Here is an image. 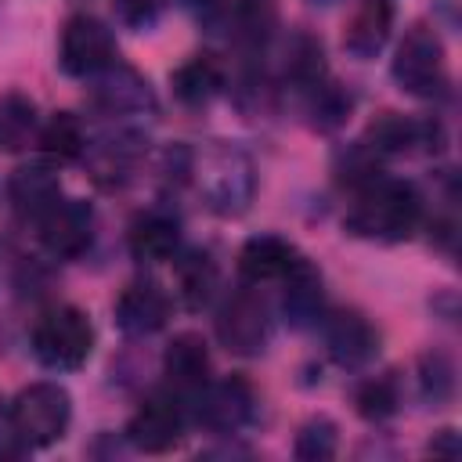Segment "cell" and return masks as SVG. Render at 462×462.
<instances>
[{
    "mask_svg": "<svg viewBox=\"0 0 462 462\" xmlns=\"http://www.w3.org/2000/svg\"><path fill=\"white\" fill-rule=\"evenodd\" d=\"M177 159H180V173L195 184L206 209H213L217 217H242L249 209L256 195V170L242 148L209 141L199 152L180 148Z\"/></svg>",
    "mask_w": 462,
    "mask_h": 462,
    "instance_id": "obj_1",
    "label": "cell"
},
{
    "mask_svg": "<svg viewBox=\"0 0 462 462\" xmlns=\"http://www.w3.org/2000/svg\"><path fill=\"white\" fill-rule=\"evenodd\" d=\"M422 220V199L415 184L397 177H372L354 188V202L343 217V227L354 238L368 242H404L415 235Z\"/></svg>",
    "mask_w": 462,
    "mask_h": 462,
    "instance_id": "obj_2",
    "label": "cell"
},
{
    "mask_svg": "<svg viewBox=\"0 0 462 462\" xmlns=\"http://www.w3.org/2000/svg\"><path fill=\"white\" fill-rule=\"evenodd\" d=\"M29 346H32V354H36V361L43 368H51V372H76L79 365H87V357L94 350L90 314L72 307V303L43 310L36 318V325H32Z\"/></svg>",
    "mask_w": 462,
    "mask_h": 462,
    "instance_id": "obj_3",
    "label": "cell"
},
{
    "mask_svg": "<svg viewBox=\"0 0 462 462\" xmlns=\"http://www.w3.org/2000/svg\"><path fill=\"white\" fill-rule=\"evenodd\" d=\"M397 87L411 97H444L451 79H448V61H444V43L430 25H411L393 54L390 65Z\"/></svg>",
    "mask_w": 462,
    "mask_h": 462,
    "instance_id": "obj_4",
    "label": "cell"
},
{
    "mask_svg": "<svg viewBox=\"0 0 462 462\" xmlns=\"http://www.w3.org/2000/svg\"><path fill=\"white\" fill-rule=\"evenodd\" d=\"M7 415L29 448H47L65 437L72 419V397L58 383H29L14 393Z\"/></svg>",
    "mask_w": 462,
    "mask_h": 462,
    "instance_id": "obj_5",
    "label": "cell"
},
{
    "mask_svg": "<svg viewBox=\"0 0 462 462\" xmlns=\"http://www.w3.org/2000/svg\"><path fill=\"white\" fill-rule=\"evenodd\" d=\"M116 36L112 29L94 18V14H72L61 29V43H58V65L65 76L76 79H94L97 72H105L108 65H116Z\"/></svg>",
    "mask_w": 462,
    "mask_h": 462,
    "instance_id": "obj_6",
    "label": "cell"
},
{
    "mask_svg": "<svg viewBox=\"0 0 462 462\" xmlns=\"http://www.w3.org/2000/svg\"><path fill=\"white\" fill-rule=\"evenodd\" d=\"M256 411V393L242 375H227V379H206L195 390V422L209 433H238L249 426Z\"/></svg>",
    "mask_w": 462,
    "mask_h": 462,
    "instance_id": "obj_7",
    "label": "cell"
},
{
    "mask_svg": "<svg viewBox=\"0 0 462 462\" xmlns=\"http://www.w3.org/2000/svg\"><path fill=\"white\" fill-rule=\"evenodd\" d=\"M217 339L231 354L256 357L271 339V314L263 296L253 289H235L217 310Z\"/></svg>",
    "mask_w": 462,
    "mask_h": 462,
    "instance_id": "obj_8",
    "label": "cell"
},
{
    "mask_svg": "<svg viewBox=\"0 0 462 462\" xmlns=\"http://www.w3.org/2000/svg\"><path fill=\"white\" fill-rule=\"evenodd\" d=\"M184 437V404L170 390H152L126 422V440L144 455H162Z\"/></svg>",
    "mask_w": 462,
    "mask_h": 462,
    "instance_id": "obj_9",
    "label": "cell"
},
{
    "mask_svg": "<svg viewBox=\"0 0 462 462\" xmlns=\"http://www.w3.org/2000/svg\"><path fill=\"white\" fill-rule=\"evenodd\" d=\"M36 238L54 260H79L94 238V209L83 199H58L40 220Z\"/></svg>",
    "mask_w": 462,
    "mask_h": 462,
    "instance_id": "obj_10",
    "label": "cell"
},
{
    "mask_svg": "<svg viewBox=\"0 0 462 462\" xmlns=\"http://www.w3.org/2000/svg\"><path fill=\"white\" fill-rule=\"evenodd\" d=\"M144 148H148V137L141 130H130V126H119L116 134H105L97 141H87L83 148V162L90 170V177L105 188H119L123 180L134 177L137 162L144 159Z\"/></svg>",
    "mask_w": 462,
    "mask_h": 462,
    "instance_id": "obj_11",
    "label": "cell"
},
{
    "mask_svg": "<svg viewBox=\"0 0 462 462\" xmlns=\"http://www.w3.org/2000/svg\"><path fill=\"white\" fill-rule=\"evenodd\" d=\"M321 328H325V346L328 357L339 368H365L375 361L379 354V332L372 328V321L357 310H332L321 314Z\"/></svg>",
    "mask_w": 462,
    "mask_h": 462,
    "instance_id": "obj_12",
    "label": "cell"
},
{
    "mask_svg": "<svg viewBox=\"0 0 462 462\" xmlns=\"http://www.w3.org/2000/svg\"><path fill=\"white\" fill-rule=\"evenodd\" d=\"M90 105L105 116H141V112H155V94L141 72L116 61L94 76Z\"/></svg>",
    "mask_w": 462,
    "mask_h": 462,
    "instance_id": "obj_13",
    "label": "cell"
},
{
    "mask_svg": "<svg viewBox=\"0 0 462 462\" xmlns=\"http://www.w3.org/2000/svg\"><path fill=\"white\" fill-rule=\"evenodd\" d=\"M361 144L372 155H408L415 148L433 152L440 144V126L433 119H411V116H397V112H383L368 123Z\"/></svg>",
    "mask_w": 462,
    "mask_h": 462,
    "instance_id": "obj_14",
    "label": "cell"
},
{
    "mask_svg": "<svg viewBox=\"0 0 462 462\" xmlns=\"http://www.w3.org/2000/svg\"><path fill=\"white\" fill-rule=\"evenodd\" d=\"M170 296L155 285V282H130L119 296H116V325L130 336H152L170 321Z\"/></svg>",
    "mask_w": 462,
    "mask_h": 462,
    "instance_id": "obj_15",
    "label": "cell"
},
{
    "mask_svg": "<svg viewBox=\"0 0 462 462\" xmlns=\"http://www.w3.org/2000/svg\"><path fill=\"white\" fill-rule=\"evenodd\" d=\"M300 249L282 238V235H253L245 238V245L238 249V271L245 282L263 285V282H282L296 263H300Z\"/></svg>",
    "mask_w": 462,
    "mask_h": 462,
    "instance_id": "obj_16",
    "label": "cell"
},
{
    "mask_svg": "<svg viewBox=\"0 0 462 462\" xmlns=\"http://www.w3.org/2000/svg\"><path fill=\"white\" fill-rule=\"evenodd\" d=\"M7 199L14 206L18 217L25 220H40L58 199H61V180L51 166L43 162H29V166H18L7 180Z\"/></svg>",
    "mask_w": 462,
    "mask_h": 462,
    "instance_id": "obj_17",
    "label": "cell"
},
{
    "mask_svg": "<svg viewBox=\"0 0 462 462\" xmlns=\"http://www.w3.org/2000/svg\"><path fill=\"white\" fill-rule=\"evenodd\" d=\"M285 292H282V314L292 328H307L318 325L325 314V289H321V274L318 267L303 256L285 278Z\"/></svg>",
    "mask_w": 462,
    "mask_h": 462,
    "instance_id": "obj_18",
    "label": "cell"
},
{
    "mask_svg": "<svg viewBox=\"0 0 462 462\" xmlns=\"http://www.w3.org/2000/svg\"><path fill=\"white\" fill-rule=\"evenodd\" d=\"M390 29H393V7H390V0H361L354 7V14L346 18L343 47L354 58L368 61V58H375L386 47Z\"/></svg>",
    "mask_w": 462,
    "mask_h": 462,
    "instance_id": "obj_19",
    "label": "cell"
},
{
    "mask_svg": "<svg viewBox=\"0 0 462 462\" xmlns=\"http://www.w3.org/2000/svg\"><path fill=\"white\" fill-rule=\"evenodd\" d=\"M126 245H130V256L141 263H166L180 249V224L170 213L152 209L130 224Z\"/></svg>",
    "mask_w": 462,
    "mask_h": 462,
    "instance_id": "obj_20",
    "label": "cell"
},
{
    "mask_svg": "<svg viewBox=\"0 0 462 462\" xmlns=\"http://www.w3.org/2000/svg\"><path fill=\"white\" fill-rule=\"evenodd\" d=\"M162 375L180 390H199L209 379V346L199 332H177L162 350Z\"/></svg>",
    "mask_w": 462,
    "mask_h": 462,
    "instance_id": "obj_21",
    "label": "cell"
},
{
    "mask_svg": "<svg viewBox=\"0 0 462 462\" xmlns=\"http://www.w3.org/2000/svg\"><path fill=\"white\" fill-rule=\"evenodd\" d=\"M206 25L217 32L235 36H260L271 25V4L267 0H195Z\"/></svg>",
    "mask_w": 462,
    "mask_h": 462,
    "instance_id": "obj_22",
    "label": "cell"
},
{
    "mask_svg": "<svg viewBox=\"0 0 462 462\" xmlns=\"http://www.w3.org/2000/svg\"><path fill=\"white\" fill-rule=\"evenodd\" d=\"M170 83H173V94H177L180 105L202 108V105H209L224 90V69L209 54H195L184 65L173 69Z\"/></svg>",
    "mask_w": 462,
    "mask_h": 462,
    "instance_id": "obj_23",
    "label": "cell"
},
{
    "mask_svg": "<svg viewBox=\"0 0 462 462\" xmlns=\"http://www.w3.org/2000/svg\"><path fill=\"white\" fill-rule=\"evenodd\" d=\"M217 282H220V274H217V263L209 253L191 249L177 260V285H180V300L188 310H202L213 300Z\"/></svg>",
    "mask_w": 462,
    "mask_h": 462,
    "instance_id": "obj_24",
    "label": "cell"
},
{
    "mask_svg": "<svg viewBox=\"0 0 462 462\" xmlns=\"http://www.w3.org/2000/svg\"><path fill=\"white\" fill-rule=\"evenodd\" d=\"M40 152L47 155V159H58V162H72V159H79L83 155V148H87V130H83V123H79V116H72V112H54L43 126H40Z\"/></svg>",
    "mask_w": 462,
    "mask_h": 462,
    "instance_id": "obj_25",
    "label": "cell"
},
{
    "mask_svg": "<svg viewBox=\"0 0 462 462\" xmlns=\"http://www.w3.org/2000/svg\"><path fill=\"white\" fill-rule=\"evenodd\" d=\"M32 130H36L32 101L22 97V94H4L0 97V148H7V152L25 148Z\"/></svg>",
    "mask_w": 462,
    "mask_h": 462,
    "instance_id": "obj_26",
    "label": "cell"
},
{
    "mask_svg": "<svg viewBox=\"0 0 462 462\" xmlns=\"http://www.w3.org/2000/svg\"><path fill=\"white\" fill-rule=\"evenodd\" d=\"M354 404H357V415L368 419V422L390 419V415L397 411V404H401L397 379H393V375H368L365 383H357Z\"/></svg>",
    "mask_w": 462,
    "mask_h": 462,
    "instance_id": "obj_27",
    "label": "cell"
},
{
    "mask_svg": "<svg viewBox=\"0 0 462 462\" xmlns=\"http://www.w3.org/2000/svg\"><path fill=\"white\" fill-rule=\"evenodd\" d=\"M336 448H339V430H336V422L325 419V415H314V419H307V422L300 426L292 451H296L300 462H325V458L336 455Z\"/></svg>",
    "mask_w": 462,
    "mask_h": 462,
    "instance_id": "obj_28",
    "label": "cell"
},
{
    "mask_svg": "<svg viewBox=\"0 0 462 462\" xmlns=\"http://www.w3.org/2000/svg\"><path fill=\"white\" fill-rule=\"evenodd\" d=\"M419 390L430 404H444L451 393H455V365L448 354L440 350H430L422 354L419 361Z\"/></svg>",
    "mask_w": 462,
    "mask_h": 462,
    "instance_id": "obj_29",
    "label": "cell"
},
{
    "mask_svg": "<svg viewBox=\"0 0 462 462\" xmlns=\"http://www.w3.org/2000/svg\"><path fill=\"white\" fill-rule=\"evenodd\" d=\"M166 4L170 0H112V7H116V18L126 25V29H152L159 18H162V11H166Z\"/></svg>",
    "mask_w": 462,
    "mask_h": 462,
    "instance_id": "obj_30",
    "label": "cell"
},
{
    "mask_svg": "<svg viewBox=\"0 0 462 462\" xmlns=\"http://www.w3.org/2000/svg\"><path fill=\"white\" fill-rule=\"evenodd\" d=\"M29 444L18 437V430H14V422H11V415L4 411L0 415V458H11V455H22Z\"/></svg>",
    "mask_w": 462,
    "mask_h": 462,
    "instance_id": "obj_31",
    "label": "cell"
},
{
    "mask_svg": "<svg viewBox=\"0 0 462 462\" xmlns=\"http://www.w3.org/2000/svg\"><path fill=\"white\" fill-rule=\"evenodd\" d=\"M430 451H433V455H448V458H455V455H458V437H455V430H440V437L430 444Z\"/></svg>",
    "mask_w": 462,
    "mask_h": 462,
    "instance_id": "obj_32",
    "label": "cell"
},
{
    "mask_svg": "<svg viewBox=\"0 0 462 462\" xmlns=\"http://www.w3.org/2000/svg\"><path fill=\"white\" fill-rule=\"evenodd\" d=\"M437 11H440V18H444L448 29L458 25V0H437Z\"/></svg>",
    "mask_w": 462,
    "mask_h": 462,
    "instance_id": "obj_33",
    "label": "cell"
},
{
    "mask_svg": "<svg viewBox=\"0 0 462 462\" xmlns=\"http://www.w3.org/2000/svg\"><path fill=\"white\" fill-rule=\"evenodd\" d=\"M314 4H328V0H314Z\"/></svg>",
    "mask_w": 462,
    "mask_h": 462,
    "instance_id": "obj_34",
    "label": "cell"
},
{
    "mask_svg": "<svg viewBox=\"0 0 462 462\" xmlns=\"http://www.w3.org/2000/svg\"><path fill=\"white\" fill-rule=\"evenodd\" d=\"M191 4H195V0H191Z\"/></svg>",
    "mask_w": 462,
    "mask_h": 462,
    "instance_id": "obj_35",
    "label": "cell"
}]
</instances>
